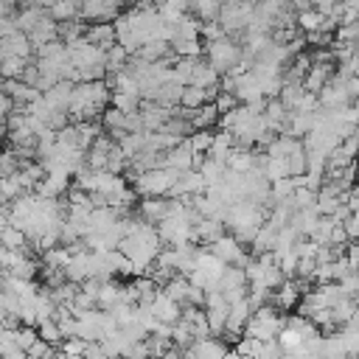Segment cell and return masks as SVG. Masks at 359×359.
I'll use <instances>...</instances> for the list:
<instances>
[{"label": "cell", "instance_id": "obj_12", "mask_svg": "<svg viewBox=\"0 0 359 359\" xmlns=\"http://www.w3.org/2000/svg\"><path fill=\"white\" fill-rule=\"evenodd\" d=\"M233 146H236V140H233L230 129L213 132V140H210V149H208V154H205V157H210V160H219V163H224V160H227V154L233 151Z\"/></svg>", "mask_w": 359, "mask_h": 359}, {"label": "cell", "instance_id": "obj_7", "mask_svg": "<svg viewBox=\"0 0 359 359\" xmlns=\"http://www.w3.org/2000/svg\"><path fill=\"white\" fill-rule=\"evenodd\" d=\"M168 213V196H143L137 205V216L149 224H157Z\"/></svg>", "mask_w": 359, "mask_h": 359}, {"label": "cell", "instance_id": "obj_10", "mask_svg": "<svg viewBox=\"0 0 359 359\" xmlns=\"http://www.w3.org/2000/svg\"><path fill=\"white\" fill-rule=\"evenodd\" d=\"M70 95H73V81H67V79L56 81L53 87H48V90L42 93V98H45V101H48L53 109H59V112H67Z\"/></svg>", "mask_w": 359, "mask_h": 359}, {"label": "cell", "instance_id": "obj_21", "mask_svg": "<svg viewBox=\"0 0 359 359\" xmlns=\"http://www.w3.org/2000/svg\"><path fill=\"white\" fill-rule=\"evenodd\" d=\"M20 165H22V163H20V157L14 154V149H11V146L0 151V177H8V174H14Z\"/></svg>", "mask_w": 359, "mask_h": 359}, {"label": "cell", "instance_id": "obj_11", "mask_svg": "<svg viewBox=\"0 0 359 359\" xmlns=\"http://www.w3.org/2000/svg\"><path fill=\"white\" fill-rule=\"evenodd\" d=\"M25 36H28V42H31L34 48L48 45V42H53V39H56V22L50 20V14H45V17H42V20H39V22L25 34Z\"/></svg>", "mask_w": 359, "mask_h": 359}, {"label": "cell", "instance_id": "obj_1", "mask_svg": "<svg viewBox=\"0 0 359 359\" xmlns=\"http://www.w3.org/2000/svg\"><path fill=\"white\" fill-rule=\"evenodd\" d=\"M109 84L107 79H95V81H79L73 84V95L67 104V121L79 123V121H93L104 112V107L109 104Z\"/></svg>", "mask_w": 359, "mask_h": 359}, {"label": "cell", "instance_id": "obj_9", "mask_svg": "<svg viewBox=\"0 0 359 359\" xmlns=\"http://www.w3.org/2000/svg\"><path fill=\"white\" fill-rule=\"evenodd\" d=\"M84 39L93 42L95 48L107 50L115 45V28L112 22H87V31H84Z\"/></svg>", "mask_w": 359, "mask_h": 359}, {"label": "cell", "instance_id": "obj_3", "mask_svg": "<svg viewBox=\"0 0 359 359\" xmlns=\"http://www.w3.org/2000/svg\"><path fill=\"white\" fill-rule=\"evenodd\" d=\"M283 323H286V314H280V311L272 309V306H261V309H255V311L250 314V320H247V325H244L241 334H244V337H252V339H258V342L275 339V337L280 334Z\"/></svg>", "mask_w": 359, "mask_h": 359}, {"label": "cell", "instance_id": "obj_26", "mask_svg": "<svg viewBox=\"0 0 359 359\" xmlns=\"http://www.w3.org/2000/svg\"><path fill=\"white\" fill-rule=\"evenodd\" d=\"M0 359H28V353H25V351H20V348H8V351H3V353H0Z\"/></svg>", "mask_w": 359, "mask_h": 359}, {"label": "cell", "instance_id": "obj_20", "mask_svg": "<svg viewBox=\"0 0 359 359\" xmlns=\"http://www.w3.org/2000/svg\"><path fill=\"white\" fill-rule=\"evenodd\" d=\"M36 337H39V334H36L34 325H20V328L11 331V342H14V348H20V351H28Z\"/></svg>", "mask_w": 359, "mask_h": 359}, {"label": "cell", "instance_id": "obj_18", "mask_svg": "<svg viewBox=\"0 0 359 359\" xmlns=\"http://www.w3.org/2000/svg\"><path fill=\"white\" fill-rule=\"evenodd\" d=\"M36 334H39V339H45V342H48V345H53V348H59V342L65 339L53 317H50V320H42V323H36Z\"/></svg>", "mask_w": 359, "mask_h": 359}, {"label": "cell", "instance_id": "obj_2", "mask_svg": "<svg viewBox=\"0 0 359 359\" xmlns=\"http://www.w3.org/2000/svg\"><path fill=\"white\" fill-rule=\"evenodd\" d=\"M241 56H244V50H241V45H238V39H233V36H219V39H213V42H205V62H208L219 76L233 73V70L238 67Z\"/></svg>", "mask_w": 359, "mask_h": 359}, {"label": "cell", "instance_id": "obj_16", "mask_svg": "<svg viewBox=\"0 0 359 359\" xmlns=\"http://www.w3.org/2000/svg\"><path fill=\"white\" fill-rule=\"evenodd\" d=\"M28 62L31 59H22V56H3L0 59V79H20Z\"/></svg>", "mask_w": 359, "mask_h": 359}, {"label": "cell", "instance_id": "obj_23", "mask_svg": "<svg viewBox=\"0 0 359 359\" xmlns=\"http://www.w3.org/2000/svg\"><path fill=\"white\" fill-rule=\"evenodd\" d=\"M121 359H149V348L143 339H129L126 348L121 351Z\"/></svg>", "mask_w": 359, "mask_h": 359}, {"label": "cell", "instance_id": "obj_4", "mask_svg": "<svg viewBox=\"0 0 359 359\" xmlns=\"http://www.w3.org/2000/svg\"><path fill=\"white\" fill-rule=\"evenodd\" d=\"M177 180V171L160 165V168H149V171H140V174H132V191L135 196H165L168 188L174 185Z\"/></svg>", "mask_w": 359, "mask_h": 359}, {"label": "cell", "instance_id": "obj_28", "mask_svg": "<svg viewBox=\"0 0 359 359\" xmlns=\"http://www.w3.org/2000/svg\"><path fill=\"white\" fill-rule=\"evenodd\" d=\"M3 317H6V309H3V306H0V323H3Z\"/></svg>", "mask_w": 359, "mask_h": 359}, {"label": "cell", "instance_id": "obj_13", "mask_svg": "<svg viewBox=\"0 0 359 359\" xmlns=\"http://www.w3.org/2000/svg\"><path fill=\"white\" fill-rule=\"evenodd\" d=\"M126 59H129V53H126L121 45L107 48V50H104V70H107V76L121 73V70L126 67Z\"/></svg>", "mask_w": 359, "mask_h": 359}, {"label": "cell", "instance_id": "obj_24", "mask_svg": "<svg viewBox=\"0 0 359 359\" xmlns=\"http://www.w3.org/2000/svg\"><path fill=\"white\" fill-rule=\"evenodd\" d=\"M50 351H56V348H53V345H48L45 339H39V337H36V339H34V345H31L25 353H28V359H42V356H48Z\"/></svg>", "mask_w": 359, "mask_h": 359}, {"label": "cell", "instance_id": "obj_5", "mask_svg": "<svg viewBox=\"0 0 359 359\" xmlns=\"http://www.w3.org/2000/svg\"><path fill=\"white\" fill-rule=\"evenodd\" d=\"M208 252H210V255H216V258H219L224 266H227V264L241 266V264H244V258L250 255V252L244 250V244H238V241H236L230 233H222L219 238H213V241L208 244Z\"/></svg>", "mask_w": 359, "mask_h": 359}, {"label": "cell", "instance_id": "obj_19", "mask_svg": "<svg viewBox=\"0 0 359 359\" xmlns=\"http://www.w3.org/2000/svg\"><path fill=\"white\" fill-rule=\"evenodd\" d=\"M109 107H115L121 112H137L140 95H135V93H112L109 95Z\"/></svg>", "mask_w": 359, "mask_h": 359}, {"label": "cell", "instance_id": "obj_14", "mask_svg": "<svg viewBox=\"0 0 359 359\" xmlns=\"http://www.w3.org/2000/svg\"><path fill=\"white\" fill-rule=\"evenodd\" d=\"M205 101H208V95H205V90H202V87L185 84V87H182V93H180V104H177V107H182V109H196V107H202Z\"/></svg>", "mask_w": 359, "mask_h": 359}, {"label": "cell", "instance_id": "obj_22", "mask_svg": "<svg viewBox=\"0 0 359 359\" xmlns=\"http://www.w3.org/2000/svg\"><path fill=\"white\" fill-rule=\"evenodd\" d=\"M280 356H283V348L278 345V339H264V342H258L255 359H280Z\"/></svg>", "mask_w": 359, "mask_h": 359}, {"label": "cell", "instance_id": "obj_27", "mask_svg": "<svg viewBox=\"0 0 359 359\" xmlns=\"http://www.w3.org/2000/svg\"><path fill=\"white\" fill-rule=\"evenodd\" d=\"M6 137V123H0V140Z\"/></svg>", "mask_w": 359, "mask_h": 359}, {"label": "cell", "instance_id": "obj_17", "mask_svg": "<svg viewBox=\"0 0 359 359\" xmlns=\"http://www.w3.org/2000/svg\"><path fill=\"white\" fill-rule=\"evenodd\" d=\"M210 140H213V132H210V129H194V132L185 137V143L191 146L194 154H208Z\"/></svg>", "mask_w": 359, "mask_h": 359}, {"label": "cell", "instance_id": "obj_6", "mask_svg": "<svg viewBox=\"0 0 359 359\" xmlns=\"http://www.w3.org/2000/svg\"><path fill=\"white\" fill-rule=\"evenodd\" d=\"M149 311H151V317L157 320V323H165V325H171V323H177L180 320V303H174L171 297H165L163 292H157L154 294V300L146 306Z\"/></svg>", "mask_w": 359, "mask_h": 359}, {"label": "cell", "instance_id": "obj_15", "mask_svg": "<svg viewBox=\"0 0 359 359\" xmlns=\"http://www.w3.org/2000/svg\"><path fill=\"white\" fill-rule=\"evenodd\" d=\"M205 320H208L210 337H222L224 323H227V306H213V309H205Z\"/></svg>", "mask_w": 359, "mask_h": 359}, {"label": "cell", "instance_id": "obj_29", "mask_svg": "<svg viewBox=\"0 0 359 359\" xmlns=\"http://www.w3.org/2000/svg\"><path fill=\"white\" fill-rule=\"evenodd\" d=\"M115 3H118V6H123V3H129V0H115Z\"/></svg>", "mask_w": 359, "mask_h": 359}, {"label": "cell", "instance_id": "obj_25", "mask_svg": "<svg viewBox=\"0 0 359 359\" xmlns=\"http://www.w3.org/2000/svg\"><path fill=\"white\" fill-rule=\"evenodd\" d=\"M81 356H84V359H109V356L104 353V348L98 345V339H95V342H87V348H84Z\"/></svg>", "mask_w": 359, "mask_h": 359}, {"label": "cell", "instance_id": "obj_8", "mask_svg": "<svg viewBox=\"0 0 359 359\" xmlns=\"http://www.w3.org/2000/svg\"><path fill=\"white\" fill-rule=\"evenodd\" d=\"M121 292H123V283H121L118 278L101 280V286H98V292H95V309L109 311L115 303H121Z\"/></svg>", "mask_w": 359, "mask_h": 359}]
</instances>
